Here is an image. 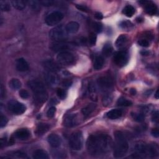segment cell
Segmentation results:
<instances>
[{
	"instance_id": "39",
	"label": "cell",
	"mask_w": 159,
	"mask_h": 159,
	"mask_svg": "<svg viewBox=\"0 0 159 159\" xmlns=\"http://www.w3.org/2000/svg\"><path fill=\"white\" fill-rule=\"evenodd\" d=\"M119 26L122 29H130L133 27V24L129 20H124L120 23Z\"/></svg>"
},
{
	"instance_id": "10",
	"label": "cell",
	"mask_w": 159,
	"mask_h": 159,
	"mask_svg": "<svg viewBox=\"0 0 159 159\" xmlns=\"http://www.w3.org/2000/svg\"><path fill=\"white\" fill-rule=\"evenodd\" d=\"M97 82L99 87L104 91L109 90L113 86V80L109 76H101L98 78Z\"/></svg>"
},
{
	"instance_id": "3",
	"label": "cell",
	"mask_w": 159,
	"mask_h": 159,
	"mask_svg": "<svg viewBox=\"0 0 159 159\" xmlns=\"http://www.w3.org/2000/svg\"><path fill=\"white\" fill-rule=\"evenodd\" d=\"M33 93L35 100L40 103H43L48 99V93L44 84L40 81L34 80H30L27 83Z\"/></svg>"
},
{
	"instance_id": "43",
	"label": "cell",
	"mask_w": 159,
	"mask_h": 159,
	"mask_svg": "<svg viewBox=\"0 0 159 159\" xmlns=\"http://www.w3.org/2000/svg\"><path fill=\"white\" fill-rule=\"evenodd\" d=\"M19 96L22 99H27L29 97V92L25 89H21L19 91Z\"/></svg>"
},
{
	"instance_id": "35",
	"label": "cell",
	"mask_w": 159,
	"mask_h": 159,
	"mask_svg": "<svg viewBox=\"0 0 159 159\" xmlns=\"http://www.w3.org/2000/svg\"><path fill=\"white\" fill-rule=\"evenodd\" d=\"M27 2L29 4V6H30V7L35 11H38L40 9V1H27Z\"/></svg>"
},
{
	"instance_id": "27",
	"label": "cell",
	"mask_w": 159,
	"mask_h": 159,
	"mask_svg": "<svg viewBox=\"0 0 159 159\" xmlns=\"http://www.w3.org/2000/svg\"><path fill=\"white\" fill-rule=\"evenodd\" d=\"M11 3L16 9L22 10L25 7L27 2V1L22 0H12L11 1Z\"/></svg>"
},
{
	"instance_id": "24",
	"label": "cell",
	"mask_w": 159,
	"mask_h": 159,
	"mask_svg": "<svg viewBox=\"0 0 159 159\" xmlns=\"http://www.w3.org/2000/svg\"><path fill=\"white\" fill-rule=\"evenodd\" d=\"M104 60L102 57L98 55L96 56L94 58V62H93V67L95 70H99L102 68V67L104 65Z\"/></svg>"
},
{
	"instance_id": "48",
	"label": "cell",
	"mask_w": 159,
	"mask_h": 159,
	"mask_svg": "<svg viewBox=\"0 0 159 159\" xmlns=\"http://www.w3.org/2000/svg\"><path fill=\"white\" fill-rule=\"evenodd\" d=\"M152 121L155 123H157L158 122V111H156L155 112H154V113L152 115Z\"/></svg>"
},
{
	"instance_id": "47",
	"label": "cell",
	"mask_w": 159,
	"mask_h": 159,
	"mask_svg": "<svg viewBox=\"0 0 159 159\" xmlns=\"http://www.w3.org/2000/svg\"><path fill=\"white\" fill-rule=\"evenodd\" d=\"M76 8L78 9V10H80L81 11H83V12H88V8L86 6H84V5H81V4H76Z\"/></svg>"
},
{
	"instance_id": "19",
	"label": "cell",
	"mask_w": 159,
	"mask_h": 159,
	"mask_svg": "<svg viewBox=\"0 0 159 159\" xmlns=\"http://www.w3.org/2000/svg\"><path fill=\"white\" fill-rule=\"evenodd\" d=\"M79 28V24L75 21H71L65 26V30L68 34H75L78 31Z\"/></svg>"
},
{
	"instance_id": "54",
	"label": "cell",
	"mask_w": 159,
	"mask_h": 159,
	"mask_svg": "<svg viewBox=\"0 0 159 159\" xmlns=\"http://www.w3.org/2000/svg\"><path fill=\"white\" fill-rule=\"evenodd\" d=\"M140 53L142 55H148L149 54V52L148 51H146V50H143V51L140 52Z\"/></svg>"
},
{
	"instance_id": "26",
	"label": "cell",
	"mask_w": 159,
	"mask_h": 159,
	"mask_svg": "<svg viewBox=\"0 0 159 159\" xmlns=\"http://www.w3.org/2000/svg\"><path fill=\"white\" fill-rule=\"evenodd\" d=\"M50 128V126L48 124L45 123H40L37 127L36 129V133L39 135H42L46 133Z\"/></svg>"
},
{
	"instance_id": "30",
	"label": "cell",
	"mask_w": 159,
	"mask_h": 159,
	"mask_svg": "<svg viewBox=\"0 0 159 159\" xmlns=\"http://www.w3.org/2000/svg\"><path fill=\"white\" fill-rule=\"evenodd\" d=\"M127 38L125 35H120V36L118 37L116 41V46L117 48H122L125 45V44L127 43Z\"/></svg>"
},
{
	"instance_id": "51",
	"label": "cell",
	"mask_w": 159,
	"mask_h": 159,
	"mask_svg": "<svg viewBox=\"0 0 159 159\" xmlns=\"http://www.w3.org/2000/svg\"><path fill=\"white\" fill-rule=\"evenodd\" d=\"M0 94H1V98H2L5 96V89L2 86V84L1 85V88H0Z\"/></svg>"
},
{
	"instance_id": "13",
	"label": "cell",
	"mask_w": 159,
	"mask_h": 159,
	"mask_svg": "<svg viewBox=\"0 0 159 159\" xmlns=\"http://www.w3.org/2000/svg\"><path fill=\"white\" fill-rule=\"evenodd\" d=\"M147 145H146L142 142H139L135 145L134 154L138 155V157H140L141 155H147Z\"/></svg>"
},
{
	"instance_id": "15",
	"label": "cell",
	"mask_w": 159,
	"mask_h": 159,
	"mask_svg": "<svg viewBox=\"0 0 159 159\" xmlns=\"http://www.w3.org/2000/svg\"><path fill=\"white\" fill-rule=\"evenodd\" d=\"M140 3H143L145 5V11L149 15L153 16L157 14V6L152 3V2H148V1H140Z\"/></svg>"
},
{
	"instance_id": "50",
	"label": "cell",
	"mask_w": 159,
	"mask_h": 159,
	"mask_svg": "<svg viewBox=\"0 0 159 159\" xmlns=\"http://www.w3.org/2000/svg\"><path fill=\"white\" fill-rule=\"evenodd\" d=\"M94 17L98 20H101V19H103V15L101 12H97L94 14Z\"/></svg>"
},
{
	"instance_id": "18",
	"label": "cell",
	"mask_w": 159,
	"mask_h": 159,
	"mask_svg": "<svg viewBox=\"0 0 159 159\" xmlns=\"http://www.w3.org/2000/svg\"><path fill=\"white\" fill-rule=\"evenodd\" d=\"M16 69L19 71H26L29 70V64L23 58H19L16 62Z\"/></svg>"
},
{
	"instance_id": "8",
	"label": "cell",
	"mask_w": 159,
	"mask_h": 159,
	"mask_svg": "<svg viewBox=\"0 0 159 159\" xmlns=\"http://www.w3.org/2000/svg\"><path fill=\"white\" fill-rule=\"evenodd\" d=\"M63 18V14L60 11H53L49 14L45 19V23L49 26H53L58 24Z\"/></svg>"
},
{
	"instance_id": "12",
	"label": "cell",
	"mask_w": 159,
	"mask_h": 159,
	"mask_svg": "<svg viewBox=\"0 0 159 159\" xmlns=\"http://www.w3.org/2000/svg\"><path fill=\"white\" fill-rule=\"evenodd\" d=\"M44 78L47 83L50 86H55L58 84L59 78L54 72L48 71L44 75Z\"/></svg>"
},
{
	"instance_id": "42",
	"label": "cell",
	"mask_w": 159,
	"mask_h": 159,
	"mask_svg": "<svg viewBox=\"0 0 159 159\" xmlns=\"http://www.w3.org/2000/svg\"><path fill=\"white\" fill-rule=\"evenodd\" d=\"M55 112H56V108L53 106L50 107L47 112V116L48 118H52L55 116Z\"/></svg>"
},
{
	"instance_id": "14",
	"label": "cell",
	"mask_w": 159,
	"mask_h": 159,
	"mask_svg": "<svg viewBox=\"0 0 159 159\" xmlns=\"http://www.w3.org/2000/svg\"><path fill=\"white\" fill-rule=\"evenodd\" d=\"M47 140L50 145L53 148H57L61 144L60 137L55 134H52L49 135L47 137Z\"/></svg>"
},
{
	"instance_id": "17",
	"label": "cell",
	"mask_w": 159,
	"mask_h": 159,
	"mask_svg": "<svg viewBox=\"0 0 159 159\" xmlns=\"http://www.w3.org/2000/svg\"><path fill=\"white\" fill-rule=\"evenodd\" d=\"M43 66L45 69H47V70H48V71L50 72H57L60 70V67L59 66L55 63L53 61L51 60H46L43 62Z\"/></svg>"
},
{
	"instance_id": "25",
	"label": "cell",
	"mask_w": 159,
	"mask_h": 159,
	"mask_svg": "<svg viewBox=\"0 0 159 159\" xmlns=\"http://www.w3.org/2000/svg\"><path fill=\"white\" fill-rule=\"evenodd\" d=\"M96 105L94 103H91L88 104L86 106H85L84 108L82 109V114H83L84 116L87 117L89 116L96 109Z\"/></svg>"
},
{
	"instance_id": "31",
	"label": "cell",
	"mask_w": 159,
	"mask_h": 159,
	"mask_svg": "<svg viewBox=\"0 0 159 159\" xmlns=\"http://www.w3.org/2000/svg\"><path fill=\"white\" fill-rule=\"evenodd\" d=\"M122 13L124 15H125L127 17H130L135 13V9L132 6L127 5L124 8V9L122 11Z\"/></svg>"
},
{
	"instance_id": "33",
	"label": "cell",
	"mask_w": 159,
	"mask_h": 159,
	"mask_svg": "<svg viewBox=\"0 0 159 159\" xmlns=\"http://www.w3.org/2000/svg\"><path fill=\"white\" fill-rule=\"evenodd\" d=\"M132 102L123 97H121L120 98L118 99L117 101V104L119 106H125V107H127V106H130L132 105Z\"/></svg>"
},
{
	"instance_id": "53",
	"label": "cell",
	"mask_w": 159,
	"mask_h": 159,
	"mask_svg": "<svg viewBox=\"0 0 159 159\" xmlns=\"http://www.w3.org/2000/svg\"><path fill=\"white\" fill-rule=\"evenodd\" d=\"M6 138H5V139L2 138L1 139V142H0V147H1V148L3 147V146L6 144Z\"/></svg>"
},
{
	"instance_id": "32",
	"label": "cell",
	"mask_w": 159,
	"mask_h": 159,
	"mask_svg": "<svg viewBox=\"0 0 159 159\" xmlns=\"http://www.w3.org/2000/svg\"><path fill=\"white\" fill-rule=\"evenodd\" d=\"M9 87L14 90L19 89L21 87V82L16 78H13L11 80V81L9 83Z\"/></svg>"
},
{
	"instance_id": "40",
	"label": "cell",
	"mask_w": 159,
	"mask_h": 159,
	"mask_svg": "<svg viewBox=\"0 0 159 159\" xmlns=\"http://www.w3.org/2000/svg\"><path fill=\"white\" fill-rule=\"evenodd\" d=\"M96 39H97V37L96 35L92 32L89 34V37H88V42L91 45H95L96 42Z\"/></svg>"
},
{
	"instance_id": "45",
	"label": "cell",
	"mask_w": 159,
	"mask_h": 159,
	"mask_svg": "<svg viewBox=\"0 0 159 159\" xmlns=\"http://www.w3.org/2000/svg\"><path fill=\"white\" fill-rule=\"evenodd\" d=\"M7 123V118L1 114V117H0V125H1V127H4L6 125Z\"/></svg>"
},
{
	"instance_id": "41",
	"label": "cell",
	"mask_w": 159,
	"mask_h": 159,
	"mask_svg": "<svg viewBox=\"0 0 159 159\" xmlns=\"http://www.w3.org/2000/svg\"><path fill=\"white\" fill-rule=\"evenodd\" d=\"M93 28L94 31L97 33H99L102 30V25L99 22H93Z\"/></svg>"
},
{
	"instance_id": "22",
	"label": "cell",
	"mask_w": 159,
	"mask_h": 159,
	"mask_svg": "<svg viewBox=\"0 0 159 159\" xmlns=\"http://www.w3.org/2000/svg\"><path fill=\"white\" fill-rule=\"evenodd\" d=\"M147 155L149 157H154L158 155V148L157 144H152L147 146Z\"/></svg>"
},
{
	"instance_id": "20",
	"label": "cell",
	"mask_w": 159,
	"mask_h": 159,
	"mask_svg": "<svg viewBox=\"0 0 159 159\" xmlns=\"http://www.w3.org/2000/svg\"><path fill=\"white\" fill-rule=\"evenodd\" d=\"M88 93L90 98L93 101H97L98 93L96 87L93 81H91L88 85Z\"/></svg>"
},
{
	"instance_id": "21",
	"label": "cell",
	"mask_w": 159,
	"mask_h": 159,
	"mask_svg": "<svg viewBox=\"0 0 159 159\" xmlns=\"http://www.w3.org/2000/svg\"><path fill=\"white\" fill-rule=\"evenodd\" d=\"M122 114V111L119 109H114L107 112L106 116L111 119H116L119 118Z\"/></svg>"
},
{
	"instance_id": "2",
	"label": "cell",
	"mask_w": 159,
	"mask_h": 159,
	"mask_svg": "<svg viewBox=\"0 0 159 159\" xmlns=\"http://www.w3.org/2000/svg\"><path fill=\"white\" fill-rule=\"evenodd\" d=\"M115 142L113 155L115 158H122L125 155L129 149V144L124 134L119 130L114 132Z\"/></svg>"
},
{
	"instance_id": "5",
	"label": "cell",
	"mask_w": 159,
	"mask_h": 159,
	"mask_svg": "<svg viewBox=\"0 0 159 159\" xmlns=\"http://www.w3.org/2000/svg\"><path fill=\"white\" fill-rule=\"evenodd\" d=\"M67 32L62 25H59L52 29L49 32V37L51 39L57 41H61L67 37Z\"/></svg>"
},
{
	"instance_id": "29",
	"label": "cell",
	"mask_w": 159,
	"mask_h": 159,
	"mask_svg": "<svg viewBox=\"0 0 159 159\" xmlns=\"http://www.w3.org/2000/svg\"><path fill=\"white\" fill-rule=\"evenodd\" d=\"M112 51H113V48H112V45H111V43H106L103 46L102 53L104 57H108L112 54Z\"/></svg>"
},
{
	"instance_id": "56",
	"label": "cell",
	"mask_w": 159,
	"mask_h": 159,
	"mask_svg": "<svg viewBox=\"0 0 159 159\" xmlns=\"http://www.w3.org/2000/svg\"><path fill=\"white\" fill-rule=\"evenodd\" d=\"M155 96V98H156L157 99H158V90H157V91H156Z\"/></svg>"
},
{
	"instance_id": "11",
	"label": "cell",
	"mask_w": 159,
	"mask_h": 159,
	"mask_svg": "<svg viewBox=\"0 0 159 159\" xmlns=\"http://www.w3.org/2000/svg\"><path fill=\"white\" fill-rule=\"evenodd\" d=\"M79 122L78 116L76 114H70L66 115L63 120V124L67 127H73Z\"/></svg>"
},
{
	"instance_id": "55",
	"label": "cell",
	"mask_w": 159,
	"mask_h": 159,
	"mask_svg": "<svg viewBox=\"0 0 159 159\" xmlns=\"http://www.w3.org/2000/svg\"><path fill=\"white\" fill-rule=\"evenodd\" d=\"M130 92L131 94H132V95H135L136 94V91L135 89H131Z\"/></svg>"
},
{
	"instance_id": "1",
	"label": "cell",
	"mask_w": 159,
	"mask_h": 159,
	"mask_svg": "<svg viewBox=\"0 0 159 159\" xmlns=\"http://www.w3.org/2000/svg\"><path fill=\"white\" fill-rule=\"evenodd\" d=\"M112 146L111 137L103 134L91 135L86 142L89 153L93 156H99L109 151Z\"/></svg>"
},
{
	"instance_id": "38",
	"label": "cell",
	"mask_w": 159,
	"mask_h": 159,
	"mask_svg": "<svg viewBox=\"0 0 159 159\" xmlns=\"http://www.w3.org/2000/svg\"><path fill=\"white\" fill-rule=\"evenodd\" d=\"M57 94L58 98L61 99H64L66 96V92L65 89L62 88H58L57 90Z\"/></svg>"
},
{
	"instance_id": "34",
	"label": "cell",
	"mask_w": 159,
	"mask_h": 159,
	"mask_svg": "<svg viewBox=\"0 0 159 159\" xmlns=\"http://www.w3.org/2000/svg\"><path fill=\"white\" fill-rule=\"evenodd\" d=\"M112 101V96L110 94H107L104 96L102 99V102L104 106H109Z\"/></svg>"
},
{
	"instance_id": "9",
	"label": "cell",
	"mask_w": 159,
	"mask_h": 159,
	"mask_svg": "<svg viewBox=\"0 0 159 159\" xmlns=\"http://www.w3.org/2000/svg\"><path fill=\"white\" fill-rule=\"evenodd\" d=\"M115 64L119 66H123L128 61V53L125 50H121L116 52L113 57Z\"/></svg>"
},
{
	"instance_id": "46",
	"label": "cell",
	"mask_w": 159,
	"mask_h": 159,
	"mask_svg": "<svg viewBox=\"0 0 159 159\" xmlns=\"http://www.w3.org/2000/svg\"><path fill=\"white\" fill-rule=\"evenodd\" d=\"M40 2L42 5L44 6H50L53 4V1L52 0H42L40 1Z\"/></svg>"
},
{
	"instance_id": "36",
	"label": "cell",
	"mask_w": 159,
	"mask_h": 159,
	"mask_svg": "<svg viewBox=\"0 0 159 159\" xmlns=\"http://www.w3.org/2000/svg\"><path fill=\"white\" fill-rule=\"evenodd\" d=\"M0 8L2 11H9L11 9V5L6 1H0Z\"/></svg>"
},
{
	"instance_id": "37",
	"label": "cell",
	"mask_w": 159,
	"mask_h": 159,
	"mask_svg": "<svg viewBox=\"0 0 159 159\" xmlns=\"http://www.w3.org/2000/svg\"><path fill=\"white\" fill-rule=\"evenodd\" d=\"M132 117L133 119L137 121V122H141L142 121L144 120V119H145V116L142 113H132Z\"/></svg>"
},
{
	"instance_id": "23",
	"label": "cell",
	"mask_w": 159,
	"mask_h": 159,
	"mask_svg": "<svg viewBox=\"0 0 159 159\" xmlns=\"http://www.w3.org/2000/svg\"><path fill=\"white\" fill-rule=\"evenodd\" d=\"M33 158L35 159H48L49 157L46 151L42 149H38L34 152Z\"/></svg>"
},
{
	"instance_id": "49",
	"label": "cell",
	"mask_w": 159,
	"mask_h": 159,
	"mask_svg": "<svg viewBox=\"0 0 159 159\" xmlns=\"http://www.w3.org/2000/svg\"><path fill=\"white\" fill-rule=\"evenodd\" d=\"M152 135L156 138H158L159 136V132H158V130L157 129H153L152 132H151Z\"/></svg>"
},
{
	"instance_id": "44",
	"label": "cell",
	"mask_w": 159,
	"mask_h": 159,
	"mask_svg": "<svg viewBox=\"0 0 159 159\" xmlns=\"http://www.w3.org/2000/svg\"><path fill=\"white\" fill-rule=\"evenodd\" d=\"M138 44L143 47H148L149 46V42L146 39H140L138 41Z\"/></svg>"
},
{
	"instance_id": "6",
	"label": "cell",
	"mask_w": 159,
	"mask_h": 159,
	"mask_svg": "<svg viewBox=\"0 0 159 159\" xmlns=\"http://www.w3.org/2000/svg\"><path fill=\"white\" fill-rule=\"evenodd\" d=\"M57 60L60 64L66 66L73 64L75 60L74 55L67 51L60 52L57 56Z\"/></svg>"
},
{
	"instance_id": "28",
	"label": "cell",
	"mask_w": 159,
	"mask_h": 159,
	"mask_svg": "<svg viewBox=\"0 0 159 159\" xmlns=\"http://www.w3.org/2000/svg\"><path fill=\"white\" fill-rule=\"evenodd\" d=\"M51 48L55 52H63L66 51L68 48V46L67 44L63 43H55L53 44L51 47Z\"/></svg>"
},
{
	"instance_id": "4",
	"label": "cell",
	"mask_w": 159,
	"mask_h": 159,
	"mask_svg": "<svg viewBox=\"0 0 159 159\" xmlns=\"http://www.w3.org/2000/svg\"><path fill=\"white\" fill-rule=\"evenodd\" d=\"M83 137L81 131H77L71 134L69 140L70 147L75 150H80L83 147Z\"/></svg>"
},
{
	"instance_id": "7",
	"label": "cell",
	"mask_w": 159,
	"mask_h": 159,
	"mask_svg": "<svg viewBox=\"0 0 159 159\" xmlns=\"http://www.w3.org/2000/svg\"><path fill=\"white\" fill-rule=\"evenodd\" d=\"M7 107L11 112L17 115L23 114L26 110V107L24 104L14 100H11L8 102Z\"/></svg>"
},
{
	"instance_id": "16",
	"label": "cell",
	"mask_w": 159,
	"mask_h": 159,
	"mask_svg": "<svg viewBox=\"0 0 159 159\" xmlns=\"http://www.w3.org/2000/svg\"><path fill=\"white\" fill-rule=\"evenodd\" d=\"M14 136L16 138L21 140H27L30 137V132L27 129H20L15 132Z\"/></svg>"
},
{
	"instance_id": "52",
	"label": "cell",
	"mask_w": 159,
	"mask_h": 159,
	"mask_svg": "<svg viewBox=\"0 0 159 159\" xmlns=\"http://www.w3.org/2000/svg\"><path fill=\"white\" fill-rule=\"evenodd\" d=\"M71 83H72V82L70 80H65L63 82V85L65 87H68L71 84Z\"/></svg>"
}]
</instances>
